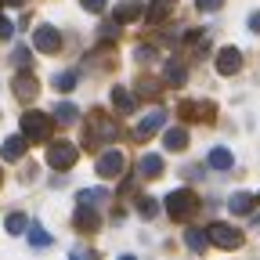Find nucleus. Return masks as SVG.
<instances>
[{"instance_id": "23", "label": "nucleus", "mask_w": 260, "mask_h": 260, "mask_svg": "<svg viewBox=\"0 0 260 260\" xmlns=\"http://www.w3.org/2000/svg\"><path fill=\"white\" fill-rule=\"evenodd\" d=\"M51 119H58V123H76V119H80V109H76L73 102H61V105L54 109Z\"/></svg>"}, {"instance_id": "26", "label": "nucleus", "mask_w": 260, "mask_h": 260, "mask_svg": "<svg viewBox=\"0 0 260 260\" xmlns=\"http://www.w3.org/2000/svg\"><path fill=\"white\" fill-rule=\"evenodd\" d=\"M162 76H167V83H174V87H181L188 73H184V65H181V61H167V73H162Z\"/></svg>"}, {"instance_id": "9", "label": "nucleus", "mask_w": 260, "mask_h": 260, "mask_svg": "<svg viewBox=\"0 0 260 260\" xmlns=\"http://www.w3.org/2000/svg\"><path fill=\"white\" fill-rule=\"evenodd\" d=\"M162 123H167V112H162V109H152L148 116H141V119H138V126H134V138H138V141H148V138L155 134V130L162 126Z\"/></svg>"}, {"instance_id": "1", "label": "nucleus", "mask_w": 260, "mask_h": 260, "mask_svg": "<svg viewBox=\"0 0 260 260\" xmlns=\"http://www.w3.org/2000/svg\"><path fill=\"white\" fill-rule=\"evenodd\" d=\"M116 134H119V126H116L112 116H105V112H90L87 116V126H83V145L87 148H102V145L116 141Z\"/></svg>"}, {"instance_id": "18", "label": "nucleus", "mask_w": 260, "mask_h": 260, "mask_svg": "<svg viewBox=\"0 0 260 260\" xmlns=\"http://www.w3.org/2000/svg\"><path fill=\"white\" fill-rule=\"evenodd\" d=\"M162 145H167L170 152H181V148H188V130H184V126H170L167 134H162Z\"/></svg>"}, {"instance_id": "28", "label": "nucleus", "mask_w": 260, "mask_h": 260, "mask_svg": "<svg viewBox=\"0 0 260 260\" xmlns=\"http://www.w3.org/2000/svg\"><path fill=\"white\" fill-rule=\"evenodd\" d=\"M11 61L18 65V69H29V65H32V51L22 44V47H15V54H11Z\"/></svg>"}, {"instance_id": "30", "label": "nucleus", "mask_w": 260, "mask_h": 260, "mask_svg": "<svg viewBox=\"0 0 260 260\" xmlns=\"http://www.w3.org/2000/svg\"><path fill=\"white\" fill-rule=\"evenodd\" d=\"M195 8H199V11H220L224 0H195Z\"/></svg>"}, {"instance_id": "14", "label": "nucleus", "mask_w": 260, "mask_h": 260, "mask_svg": "<svg viewBox=\"0 0 260 260\" xmlns=\"http://www.w3.org/2000/svg\"><path fill=\"white\" fill-rule=\"evenodd\" d=\"M76 228L80 232H98V228H102V217H98V210L94 206H76Z\"/></svg>"}, {"instance_id": "29", "label": "nucleus", "mask_w": 260, "mask_h": 260, "mask_svg": "<svg viewBox=\"0 0 260 260\" xmlns=\"http://www.w3.org/2000/svg\"><path fill=\"white\" fill-rule=\"evenodd\" d=\"M138 213H141L145 220L155 217V199H152V195H141V199H138Z\"/></svg>"}, {"instance_id": "38", "label": "nucleus", "mask_w": 260, "mask_h": 260, "mask_svg": "<svg viewBox=\"0 0 260 260\" xmlns=\"http://www.w3.org/2000/svg\"><path fill=\"white\" fill-rule=\"evenodd\" d=\"M119 260H138V256H130V253H123V256H119Z\"/></svg>"}, {"instance_id": "4", "label": "nucleus", "mask_w": 260, "mask_h": 260, "mask_svg": "<svg viewBox=\"0 0 260 260\" xmlns=\"http://www.w3.org/2000/svg\"><path fill=\"white\" fill-rule=\"evenodd\" d=\"M206 239H210V246H217V249H239V246H242V232H239V228H232V224H210V228H206Z\"/></svg>"}, {"instance_id": "3", "label": "nucleus", "mask_w": 260, "mask_h": 260, "mask_svg": "<svg viewBox=\"0 0 260 260\" xmlns=\"http://www.w3.org/2000/svg\"><path fill=\"white\" fill-rule=\"evenodd\" d=\"M51 126H54V119H51L47 112L29 109V112L22 116V138H25V141H47V138H51Z\"/></svg>"}, {"instance_id": "19", "label": "nucleus", "mask_w": 260, "mask_h": 260, "mask_svg": "<svg viewBox=\"0 0 260 260\" xmlns=\"http://www.w3.org/2000/svg\"><path fill=\"white\" fill-rule=\"evenodd\" d=\"M0 155H4L8 162H18V159L25 155V138H22V134L8 138V141H4V148H0Z\"/></svg>"}, {"instance_id": "11", "label": "nucleus", "mask_w": 260, "mask_h": 260, "mask_svg": "<svg viewBox=\"0 0 260 260\" xmlns=\"http://www.w3.org/2000/svg\"><path fill=\"white\" fill-rule=\"evenodd\" d=\"M174 8H177V0H145V22H152V25H159V22H167L170 15H174Z\"/></svg>"}, {"instance_id": "32", "label": "nucleus", "mask_w": 260, "mask_h": 260, "mask_svg": "<svg viewBox=\"0 0 260 260\" xmlns=\"http://www.w3.org/2000/svg\"><path fill=\"white\" fill-rule=\"evenodd\" d=\"M11 32H15V25H11V22H8L4 15H0V40H8V37H11Z\"/></svg>"}, {"instance_id": "16", "label": "nucleus", "mask_w": 260, "mask_h": 260, "mask_svg": "<svg viewBox=\"0 0 260 260\" xmlns=\"http://www.w3.org/2000/svg\"><path fill=\"white\" fill-rule=\"evenodd\" d=\"M184 246H188L195 256H203V253H206V246H210V239H206L203 228H188V232H184Z\"/></svg>"}, {"instance_id": "37", "label": "nucleus", "mask_w": 260, "mask_h": 260, "mask_svg": "<svg viewBox=\"0 0 260 260\" xmlns=\"http://www.w3.org/2000/svg\"><path fill=\"white\" fill-rule=\"evenodd\" d=\"M253 228H260V213H253Z\"/></svg>"}, {"instance_id": "25", "label": "nucleus", "mask_w": 260, "mask_h": 260, "mask_svg": "<svg viewBox=\"0 0 260 260\" xmlns=\"http://www.w3.org/2000/svg\"><path fill=\"white\" fill-rule=\"evenodd\" d=\"M232 162H235V159H232V152H228V148H213V152H210V167H213V170H232Z\"/></svg>"}, {"instance_id": "6", "label": "nucleus", "mask_w": 260, "mask_h": 260, "mask_svg": "<svg viewBox=\"0 0 260 260\" xmlns=\"http://www.w3.org/2000/svg\"><path fill=\"white\" fill-rule=\"evenodd\" d=\"M94 170L102 174L105 181H116V177H123V170H126V159H123L119 148H109V152L98 155V167H94Z\"/></svg>"}, {"instance_id": "12", "label": "nucleus", "mask_w": 260, "mask_h": 260, "mask_svg": "<svg viewBox=\"0 0 260 260\" xmlns=\"http://www.w3.org/2000/svg\"><path fill=\"white\" fill-rule=\"evenodd\" d=\"M177 112H181L184 119H203V123H213V116H217L213 102H181Z\"/></svg>"}, {"instance_id": "10", "label": "nucleus", "mask_w": 260, "mask_h": 260, "mask_svg": "<svg viewBox=\"0 0 260 260\" xmlns=\"http://www.w3.org/2000/svg\"><path fill=\"white\" fill-rule=\"evenodd\" d=\"M242 69V51L239 47H220L217 51V73L220 76H235Z\"/></svg>"}, {"instance_id": "17", "label": "nucleus", "mask_w": 260, "mask_h": 260, "mask_svg": "<svg viewBox=\"0 0 260 260\" xmlns=\"http://www.w3.org/2000/svg\"><path fill=\"white\" fill-rule=\"evenodd\" d=\"M138 170H141V177H162V155L145 152L141 162H138Z\"/></svg>"}, {"instance_id": "20", "label": "nucleus", "mask_w": 260, "mask_h": 260, "mask_svg": "<svg viewBox=\"0 0 260 260\" xmlns=\"http://www.w3.org/2000/svg\"><path fill=\"white\" fill-rule=\"evenodd\" d=\"M76 203H80V206H94V210H98L102 203H109V191H105V188H83V191L76 195Z\"/></svg>"}, {"instance_id": "36", "label": "nucleus", "mask_w": 260, "mask_h": 260, "mask_svg": "<svg viewBox=\"0 0 260 260\" xmlns=\"http://www.w3.org/2000/svg\"><path fill=\"white\" fill-rule=\"evenodd\" d=\"M4 4H11V8H22V4H25V0H4Z\"/></svg>"}, {"instance_id": "33", "label": "nucleus", "mask_w": 260, "mask_h": 260, "mask_svg": "<svg viewBox=\"0 0 260 260\" xmlns=\"http://www.w3.org/2000/svg\"><path fill=\"white\" fill-rule=\"evenodd\" d=\"M134 54H138V61H152V58H155V51H152V47H138Z\"/></svg>"}, {"instance_id": "34", "label": "nucleus", "mask_w": 260, "mask_h": 260, "mask_svg": "<svg viewBox=\"0 0 260 260\" xmlns=\"http://www.w3.org/2000/svg\"><path fill=\"white\" fill-rule=\"evenodd\" d=\"M249 29H253V32H260V11H253V15H249Z\"/></svg>"}, {"instance_id": "22", "label": "nucleus", "mask_w": 260, "mask_h": 260, "mask_svg": "<svg viewBox=\"0 0 260 260\" xmlns=\"http://www.w3.org/2000/svg\"><path fill=\"white\" fill-rule=\"evenodd\" d=\"M25 235H29V242L37 246V249H47V246H51V235L44 232L37 220H29V224H25Z\"/></svg>"}, {"instance_id": "21", "label": "nucleus", "mask_w": 260, "mask_h": 260, "mask_svg": "<svg viewBox=\"0 0 260 260\" xmlns=\"http://www.w3.org/2000/svg\"><path fill=\"white\" fill-rule=\"evenodd\" d=\"M253 195L249 191H235L232 195V199H228V210H232V213H253Z\"/></svg>"}, {"instance_id": "35", "label": "nucleus", "mask_w": 260, "mask_h": 260, "mask_svg": "<svg viewBox=\"0 0 260 260\" xmlns=\"http://www.w3.org/2000/svg\"><path fill=\"white\" fill-rule=\"evenodd\" d=\"M73 260H94V253H83V249H73Z\"/></svg>"}, {"instance_id": "7", "label": "nucleus", "mask_w": 260, "mask_h": 260, "mask_svg": "<svg viewBox=\"0 0 260 260\" xmlns=\"http://www.w3.org/2000/svg\"><path fill=\"white\" fill-rule=\"evenodd\" d=\"M32 47L44 51V54H58L61 47V32L54 25H37V32H32Z\"/></svg>"}, {"instance_id": "5", "label": "nucleus", "mask_w": 260, "mask_h": 260, "mask_svg": "<svg viewBox=\"0 0 260 260\" xmlns=\"http://www.w3.org/2000/svg\"><path fill=\"white\" fill-rule=\"evenodd\" d=\"M76 159H80V148L73 145V141H54L51 148H47V162L54 170H69V167H76Z\"/></svg>"}, {"instance_id": "2", "label": "nucleus", "mask_w": 260, "mask_h": 260, "mask_svg": "<svg viewBox=\"0 0 260 260\" xmlns=\"http://www.w3.org/2000/svg\"><path fill=\"white\" fill-rule=\"evenodd\" d=\"M167 213L174 220H191L195 213H199V195H195L191 188H177L167 195Z\"/></svg>"}, {"instance_id": "27", "label": "nucleus", "mask_w": 260, "mask_h": 260, "mask_svg": "<svg viewBox=\"0 0 260 260\" xmlns=\"http://www.w3.org/2000/svg\"><path fill=\"white\" fill-rule=\"evenodd\" d=\"M76 80H80V73H76V69L58 73V76H54V87H58V90H73V87H76Z\"/></svg>"}, {"instance_id": "24", "label": "nucleus", "mask_w": 260, "mask_h": 260, "mask_svg": "<svg viewBox=\"0 0 260 260\" xmlns=\"http://www.w3.org/2000/svg\"><path fill=\"white\" fill-rule=\"evenodd\" d=\"M25 224H29V217L25 213H8V220H4V228H8V235H25Z\"/></svg>"}, {"instance_id": "15", "label": "nucleus", "mask_w": 260, "mask_h": 260, "mask_svg": "<svg viewBox=\"0 0 260 260\" xmlns=\"http://www.w3.org/2000/svg\"><path fill=\"white\" fill-rule=\"evenodd\" d=\"M112 109H116V112H123V116H130V112L138 109V98L130 94L126 87H112Z\"/></svg>"}, {"instance_id": "31", "label": "nucleus", "mask_w": 260, "mask_h": 260, "mask_svg": "<svg viewBox=\"0 0 260 260\" xmlns=\"http://www.w3.org/2000/svg\"><path fill=\"white\" fill-rule=\"evenodd\" d=\"M80 4H83L90 15H102V11H105V0H80Z\"/></svg>"}, {"instance_id": "13", "label": "nucleus", "mask_w": 260, "mask_h": 260, "mask_svg": "<svg viewBox=\"0 0 260 260\" xmlns=\"http://www.w3.org/2000/svg\"><path fill=\"white\" fill-rule=\"evenodd\" d=\"M141 15H145V0H123V4H116V11H112V22H116V25L138 22Z\"/></svg>"}, {"instance_id": "8", "label": "nucleus", "mask_w": 260, "mask_h": 260, "mask_svg": "<svg viewBox=\"0 0 260 260\" xmlns=\"http://www.w3.org/2000/svg\"><path fill=\"white\" fill-rule=\"evenodd\" d=\"M11 90H15L18 102H32V98L40 94V83H37V76H32V73H25V69H22V73L11 80Z\"/></svg>"}]
</instances>
